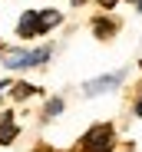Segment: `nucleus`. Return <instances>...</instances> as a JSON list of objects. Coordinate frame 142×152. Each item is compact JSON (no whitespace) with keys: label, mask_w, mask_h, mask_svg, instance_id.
Masks as SVG:
<instances>
[{"label":"nucleus","mask_w":142,"mask_h":152,"mask_svg":"<svg viewBox=\"0 0 142 152\" xmlns=\"http://www.w3.org/2000/svg\"><path fill=\"white\" fill-rule=\"evenodd\" d=\"M60 109H63V103H60V99H53V103H50V106H46V113H50V116H56Z\"/></svg>","instance_id":"nucleus-8"},{"label":"nucleus","mask_w":142,"mask_h":152,"mask_svg":"<svg viewBox=\"0 0 142 152\" xmlns=\"http://www.w3.org/2000/svg\"><path fill=\"white\" fill-rule=\"evenodd\" d=\"M135 4H139V13H142V0H135Z\"/></svg>","instance_id":"nucleus-11"},{"label":"nucleus","mask_w":142,"mask_h":152,"mask_svg":"<svg viewBox=\"0 0 142 152\" xmlns=\"http://www.w3.org/2000/svg\"><path fill=\"white\" fill-rule=\"evenodd\" d=\"M99 4H103V7H112V4H116V0H99Z\"/></svg>","instance_id":"nucleus-9"},{"label":"nucleus","mask_w":142,"mask_h":152,"mask_svg":"<svg viewBox=\"0 0 142 152\" xmlns=\"http://www.w3.org/2000/svg\"><path fill=\"white\" fill-rule=\"evenodd\" d=\"M135 113H139V116H142V99H139V106H135Z\"/></svg>","instance_id":"nucleus-10"},{"label":"nucleus","mask_w":142,"mask_h":152,"mask_svg":"<svg viewBox=\"0 0 142 152\" xmlns=\"http://www.w3.org/2000/svg\"><path fill=\"white\" fill-rule=\"evenodd\" d=\"M20 37H36L40 33V20H36V13H23V20H20Z\"/></svg>","instance_id":"nucleus-4"},{"label":"nucleus","mask_w":142,"mask_h":152,"mask_svg":"<svg viewBox=\"0 0 142 152\" xmlns=\"http://www.w3.org/2000/svg\"><path fill=\"white\" fill-rule=\"evenodd\" d=\"M13 136H17V126H13V116H0V145L13 142Z\"/></svg>","instance_id":"nucleus-5"},{"label":"nucleus","mask_w":142,"mask_h":152,"mask_svg":"<svg viewBox=\"0 0 142 152\" xmlns=\"http://www.w3.org/2000/svg\"><path fill=\"white\" fill-rule=\"evenodd\" d=\"M4 86H7V83H0V89H4Z\"/></svg>","instance_id":"nucleus-12"},{"label":"nucleus","mask_w":142,"mask_h":152,"mask_svg":"<svg viewBox=\"0 0 142 152\" xmlns=\"http://www.w3.org/2000/svg\"><path fill=\"white\" fill-rule=\"evenodd\" d=\"M83 145H86V152H109L112 129H109V126H92V129L86 132V139H83Z\"/></svg>","instance_id":"nucleus-1"},{"label":"nucleus","mask_w":142,"mask_h":152,"mask_svg":"<svg viewBox=\"0 0 142 152\" xmlns=\"http://www.w3.org/2000/svg\"><path fill=\"white\" fill-rule=\"evenodd\" d=\"M30 93H36V89H33V86H27V83H17V86H13V96H17V99H27Z\"/></svg>","instance_id":"nucleus-7"},{"label":"nucleus","mask_w":142,"mask_h":152,"mask_svg":"<svg viewBox=\"0 0 142 152\" xmlns=\"http://www.w3.org/2000/svg\"><path fill=\"white\" fill-rule=\"evenodd\" d=\"M50 60V50H33V53H7V66L13 69H27V66H36V63H46Z\"/></svg>","instance_id":"nucleus-2"},{"label":"nucleus","mask_w":142,"mask_h":152,"mask_svg":"<svg viewBox=\"0 0 142 152\" xmlns=\"http://www.w3.org/2000/svg\"><path fill=\"white\" fill-rule=\"evenodd\" d=\"M122 76H126V73H112V76H99V80L86 83V96H99V93H106V89H116V86L122 83Z\"/></svg>","instance_id":"nucleus-3"},{"label":"nucleus","mask_w":142,"mask_h":152,"mask_svg":"<svg viewBox=\"0 0 142 152\" xmlns=\"http://www.w3.org/2000/svg\"><path fill=\"white\" fill-rule=\"evenodd\" d=\"M36 20H40V33H43V30H50V27L60 23V13L56 10H43V13H36Z\"/></svg>","instance_id":"nucleus-6"}]
</instances>
